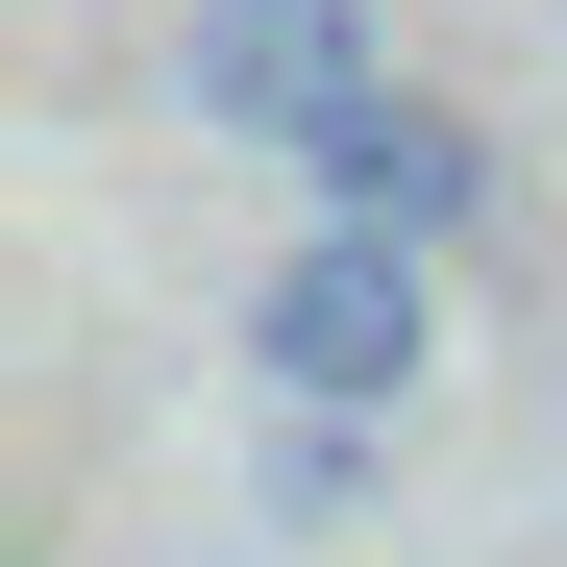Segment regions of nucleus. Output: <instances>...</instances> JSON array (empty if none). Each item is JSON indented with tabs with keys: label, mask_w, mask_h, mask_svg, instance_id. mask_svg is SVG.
<instances>
[{
	"label": "nucleus",
	"mask_w": 567,
	"mask_h": 567,
	"mask_svg": "<svg viewBox=\"0 0 567 567\" xmlns=\"http://www.w3.org/2000/svg\"><path fill=\"white\" fill-rule=\"evenodd\" d=\"M247 370L297 420H395L420 370H444V247H395V223H297L271 247V297H247Z\"/></svg>",
	"instance_id": "nucleus-1"
},
{
	"label": "nucleus",
	"mask_w": 567,
	"mask_h": 567,
	"mask_svg": "<svg viewBox=\"0 0 567 567\" xmlns=\"http://www.w3.org/2000/svg\"><path fill=\"white\" fill-rule=\"evenodd\" d=\"M173 74H198L223 148H321L346 100H395V0H198Z\"/></svg>",
	"instance_id": "nucleus-2"
},
{
	"label": "nucleus",
	"mask_w": 567,
	"mask_h": 567,
	"mask_svg": "<svg viewBox=\"0 0 567 567\" xmlns=\"http://www.w3.org/2000/svg\"><path fill=\"white\" fill-rule=\"evenodd\" d=\"M271 173H297L321 223H395V247H468V223H494V148H468V100H420V74L346 100L321 148H271Z\"/></svg>",
	"instance_id": "nucleus-3"
}]
</instances>
